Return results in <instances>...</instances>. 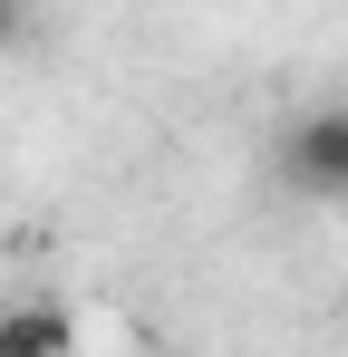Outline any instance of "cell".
Here are the masks:
<instances>
[{"mask_svg":"<svg viewBox=\"0 0 348 357\" xmlns=\"http://www.w3.org/2000/svg\"><path fill=\"white\" fill-rule=\"evenodd\" d=\"M281 183L310 203H348V107H310L281 126Z\"/></svg>","mask_w":348,"mask_h":357,"instance_id":"cell-1","label":"cell"},{"mask_svg":"<svg viewBox=\"0 0 348 357\" xmlns=\"http://www.w3.org/2000/svg\"><path fill=\"white\" fill-rule=\"evenodd\" d=\"M0 357H68V309H49V299L0 309Z\"/></svg>","mask_w":348,"mask_h":357,"instance_id":"cell-2","label":"cell"},{"mask_svg":"<svg viewBox=\"0 0 348 357\" xmlns=\"http://www.w3.org/2000/svg\"><path fill=\"white\" fill-rule=\"evenodd\" d=\"M10 10H20V0H0V20H10Z\"/></svg>","mask_w":348,"mask_h":357,"instance_id":"cell-3","label":"cell"}]
</instances>
